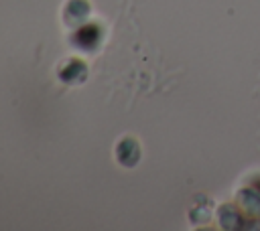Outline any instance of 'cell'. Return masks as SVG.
<instances>
[{
  "instance_id": "3957f363",
  "label": "cell",
  "mask_w": 260,
  "mask_h": 231,
  "mask_svg": "<svg viewBox=\"0 0 260 231\" xmlns=\"http://www.w3.org/2000/svg\"><path fill=\"white\" fill-rule=\"evenodd\" d=\"M95 43H98V30H95L93 24L81 26V30H77L75 45H79V47H93Z\"/></svg>"
},
{
  "instance_id": "277c9868",
  "label": "cell",
  "mask_w": 260,
  "mask_h": 231,
  "mask_svg": "<svg viewBox=\"0 0 260 231\" xmlns=\"http://www.w3.org/2000/svg\"><path fill=\"white\" fill-rule=\"evenodd\" d=\"M250 186H254L256 190H260V174H258V176H252V178H250Z\"/></svg>"
},
{
  "instance_id": "7a4b0ae2",
  "label": "cell",
  "mask_w": 260,
  "mask_h": 231,
  "mask_svg": "<svg viewBox=\"0 0 260 231\" xmlns=\"http://www.w3.org/2000/svg\"><path fill=\"white\" fill-rule=\"evenodd\" d=\"M236 203L248 217H260V190L254 186H242L236 192Z\"/></svg>"
},
{
  "instance_id": "6da1fadb",
  "label": "cell",
  "mask_w": 260,
  "mask_h": 231,
  "mask_svg": "<svg viewBox=\"0 0 260 231\" xmlns=\"http://www.w3.org/2000/svg\"><path fill=\"white\" fill-rule=\"evenodd\" d=\"M217 221L223 229L228 231H236V229H246V227H254V223H250V219L246 217V213L238 207V203H223L217 209Z\"/></svg>"
}]
</instances>
